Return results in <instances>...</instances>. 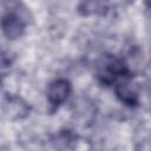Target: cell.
Masks as SVG:
<instances>
[{
	"label": "cell",
	"mask_w": 151,
	"mask_h": 151,
	"mask_svg": "<svg viewBox=\"0 0 151 151\" xmlns=\"http://www.w3.org/2000/svg\"><path fill=\"white\" fill-rule=\"evenodd\" d=\"M96 77L104 86H116L119 83L130 80L132 73L123 59L106 53L97 60Z\"/></svg>",
	"instance_id": "obj_1"
},
{
	"label": "cell",
	"mask_w": 151,
	"mask_h": 151,
	"mask_svg": "<svg viewBox=\"0 0 151 151\" xmlns=\"http://www.w3.org/2000/svg\"><path fill=\"white\" fill-rule=\"evenodd\" d=\"M72 92V85L67 79L58 78L53 80L47 87V100L54 107L58 109L63 105Z\"/></svg>",
	"instance_id": "obj_2"
},
{
	"label": "cell",
	"mask_w": 151,
	"mask_h": 151,
	"mask_svg": "<svg viewBox=\"0 0 151 151\" xmlns=\"http://www.w3.org/2000/svg\"><path fill=\"white\" fill-rule=\"evenodd\" d=\"M2 32L4 34L11 39L14 40L22 35L25 31V24L24 21L14 13H8L2 18Z\"/></svg>",
	"instance_id": "obj_3"
},
{
	"label": "cell",
	"mask_w": 151,
	"mask_h": 151,
	"mask_svg": "<svg viewBox=\"0 0 151 151\" xmlns=\"http://www.w3.org/2000/svg\"><path fill=\"white\" fill-rule=\"evenodd\" d=\"M109 9L107 0H81L78 6V12L84 15H104Z\"/></svg>",
	"instance_id": "obj_4"
},
{
	"label": "cell",
	"mask_w": 151,
	"mask_h": 151,
	"mask_svg": "<svg viewBox=\"0 0 151 151\" xmlns=\"http://www.w3.org/2000/svg\"><path fill=\"white\" fill-rule=\"evenodd\" d=\"M114 93L117 98L127 106H137L139 103L137 92L130 86L129 80L119 83L114 86Z\"/></svg>",
	"instance_id": "obj_5"
},
{
	"label": "cell",
	"mask_w": 151,
	"mask_h": 151,
	"mask_svg": "<svg viewBox=\"0 0 151 151\" xmlns=\"http://www.w3.org/2000/svg\"><path fill=\"white\" fill-rule=\"evenodd\" d=\"M145 6H146V9L151 13V0H145Z\"/></svg>",
	"instance_id": "obj_6"
}]
</instances>
